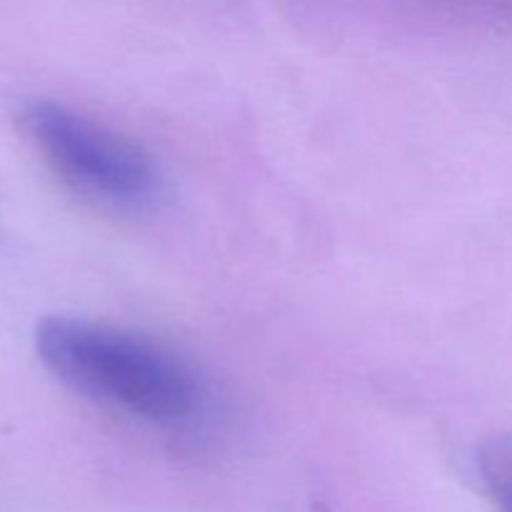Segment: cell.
<instances>
[{
    "label": "cell",
    "mask_w": 512,
    "mask_h": 512,
    "mask_svg": "<svg viewBox=\"0 0 512 512\" xmlns=\"http://www.w3.org/2000/svg\"><path fill=\"white\" fill-rule=\"evenodd\" d=\"M35 350L68 388L133 418L180 425L200 410L203 388L193 370L140 335L53 315L35 330Z\"/></svg>",
    "instance_id": "obj_1"
},
{
    "label": "cell",
    "mask_w": 512,
    "mask_h": 512,
    "mask_svg": "<svg viewBox=\"0 0 512 512\" xmlns=\"http://www.w3.org/2000/svg\"><path fill=\"white\" fill-rule=\"evenodd\" d=\"M20 118L50 168L78 193L128 208L158 193V170L148 155L105 125L53 100H35Z\"/></svg>",
    "instance_id": "obj_2"
},
{
    "label": "cell",
    "mask_w": 512,
    "mask_h": 512,
    "mask_svg": "<svg viewBox=\"0 0 512 512\" xmlns=\"http://www.w3.org/2000/svg\"><path fill=\"white\" fill-rule=\"evenodd\" d=\"M478 468L500 512H512V435L488 440L480 448Z\"/></svg>",
    "instance_id": "obj_3"
}]
</instances>
